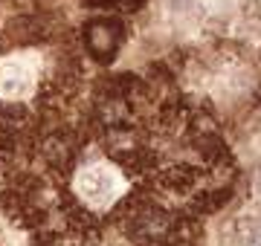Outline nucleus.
Wrapping results in <instances>:
<instances>
[{
  "mask_svg": "<svg viewBox=\"0 0 261 246\" xmlns=\"http://www.w3.org/2000/svg\"><path fill=\"white\" fill-rule=\"evenodd\" d=\"M79 191L90 203H108L116 191V177L108 168H87L79 177Z\"/></svg>",
  "mask_w": 261,
  "mask_h": 246,
  "instance_id": "1",
  "label": "nucleus"
},
{
  "mask_svg": "<svg viewBox=\"0 0 261 246\" xmlns=\"http://www.w3.org/2000/svg\"><path fill=\"white\" fill-rule=\"evenodd\" d=\"M29 81H32V76H29L23 67H18V61H9V64L0 70V90L6 96H23Z\"/></svg>",
  "mask_w": 261,
  "mask_h": 246,
  "instance_id": "2",
  "label": "nucleus"
}]
</instances>
